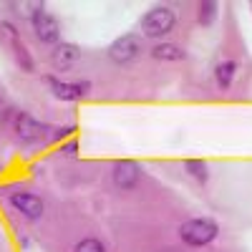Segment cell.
I'll list each match as a JSON object with an SVG mask.
<instances>
[{
    "instance_id": "1",
    "label": "cell",
    "mask_w": 252,
    "mask_h": 252,
    "mask_svg": "<svg viewBox=\"0 0 252 252\" xmlns=\"http://www.w3.org/2000/svg\"><path fill=\"white\" fill-rule=\"evenodd\" d=\"M220 235V224L215 220H207V217H194V220H187L179 227V237L184 245L189 247H204L209 242H215Z\"/></svg>"
},
{
    "instance_id": "5",
    "label": "cell",
    "mask_w": 252,
    "mask_h": 252,
    "mask_svg": "<svg viewBox=\"0 0 252 252\" xmlns=\"http://www.w3.org/2000/svg\"><path fill=\"white\" fill-rule=\"evenodd\" d=\"M15 134H18L20 141L33 144V141H40V139L48 136V126L40 124L38 119H33L31 114L20 111V114L15 116Z\"/></svg>"
},
{
    "instance_id": "15",
    "label": "cell",
    "mask_w": 252,
    "mask_h": 252,
    "mask_svg": "<svg viewBox=\"0 0 252 252\" xmlns=\"http://www.w3.org/2000/svg\"><path fill=\"white\" fill-rule=\"evenodd\" d=\"M15 43V56H18V61H20V66H23L26 71H33V61H31V56H28V51H26V46L20 43V40L15 38L13 40Z\"/></svg>"
},
{
    "instance_id": "3",
    "label": "cell",
    "mask_w": 252,
    "mask_h": 252,
    "mask_svg": "<svg viewBox=\"0 0 252 252\" xmlns=\"http://www.w3.org/2000/svg\"><path fill=\"white\" fill-rule=\"evenodd\" d=\"M139 53H141V38L134 35V33H126V35L116 38L114 43H111V48H109V58L114 63H121V66L136 61Z\"/></svg>"
},
{
    "instance_id": "13",
    "label": "cell",
    "mask_w": 252,
    "mask_h": 252,
    "mask_svg": "<svg viewBox=\"0 0 252 252\" xmlns=\"http://www.w3.org/2000/svg\"><path fill=\"white\" fill-rule=\"evenodd\" d=\"M73 252H106V245H103L98 237H86L73 247Z\"/></svg>"
},
{
    "instance_id": "12",
    "label": "cell",
    "mask_w": 252,
    "mask_h": 252,
    "mask_svg": "<svg viewBox=\"0 0 252 252\" xmlns=\"http://www.w3.org/2000/svg\"><path fill=\"white\" fill-rule=\"evenodd\" d=\"M184 169L192 174L197 182H202V184L209 179V166H207V161H202V159H187V161H184Z\"/></svg>"
},
{
    "instance_id": "4",
    "label": "cell",
    "mask_w": 252,
    "mask_h": 252,
    "mask_svg": "<svg viewBox=\"0 0 252 252\" xmlns=\"http://www.w3.org/2000/svg\"><path fill=\"white\" fill-rule=\"evenodd\" d=\"M33 28H35V35L43 40V43H58V38H61V26H58V20L43 8V5H38L33 10Z\"/></svg>"
},
{
    "instance_id": "6",
    "label": "cell",
    "mask_w": 252,
    "mask_h": 252,
    "mask_svg": "<svg viewBox=\"0 0 252 252\" xmlns=\"http://www.w3.org/2000/svg\"><path fill=\"white\" fill-rule=\"evenodd\" d=\"M46 83H48V89L56 98L61 101H78L81 96H86L89 94V83L86 81H81V83H66V81H61L56 76H46Z\"/></svg>"
},
{
    "instance_id": "2",
    "label": "cell",
    "mask_w": 252,
    "mask_h": 252,
    "mask_svg": "<svg viewBox=\"0 0 252 252\" xmlns=\"http://www.w3.org/2000/svg\"><path fill=\"white\" fill-rule=\"evenodd\" d=\"M141 31L144 35H149V38H161L166 35L174 26H177V13L172 8H166V5H157L152 10H146L141 15Z\"/></svg>"
},
{
    "instance_id": "11",
    "label": "cell",
    "mask_w": 252,
    "mask_h": 252,
    "mask_svg": "<svg viewBox=\"0 0 252 252\" xmlns=\"http://www.w3.org/2000/svg\"><path fill=\"white\" fill-rule=\"evenodd\" d=\"M152 56L157 61H182L184 58V51L179 46H174V43H159V46L152 48Z\"/></svg>"
},
{
    "instance_id": "10",
    "label": "cell",
    "mask_w": 252,
    "mask_h": 252,
    "mask_svg": "<svg viewBox=\"0 0 252 252\" xmlns=\"http://www.w3.org/2000/svg\"><path fill=\"white\" fill-rule=\"evenodd\" d=\"M235 76H237V63L235 61H222L220 66L215 68V78L222 89H229L235 83Z\"/></svg>"
},
{
    "instance_id": "7",
    "label": "cell",
    "mask_w": 252,
    "mask_h": 252,
    "mask_svg": "<svg viewBox=\"0 0 252 252\" xmlns=\"http://www.w3.org/2000/svg\"><path fill=\"white\" fill-rule=\"evenodd\" d=\"M10 204L26 220H40V215H43V199H40L38 194H33V192H13Z\"/></svg>"
},
{
    "instance_id": "16",
    "label": "cell",
    "mask_w": 252,
    "mask_h": 252,
    "mask_svg": "<svg viewBox=\"0 0 252 252\" xmlns=\"http://www.w3.org/2000/svg\"><path fill=\"white\" fill-rule=\"evenodd\" d=\"M5 109H8V103H5V101H0V116H3V111H5Z\"/></svg>"
},
{
    "instance_id": "8",
    "label": "cell",
    "mask_w": 252,
    "mask_h": 252,
    "mask_svg": "<svg viewBox=\"0 0 252 252\" xmlns=\"http://www.w3.org/2000/svg\"><path fill=\"white\" fill-rule=\"evenodd\" d=\"M141 179V166L136 161H116L114 164V184L119 189H134Z\"/></svg>"
},
{
    "instance_id": "9",
    "label": "cell",
    "mask_w": 252,
    "mask_h": 252,
    "mask_svg": "<svg viewBox=\"0 0 252 252\" xmlns=\"http://www.w3.org/2000/svg\"><path fill=\"white\" fill-rule=\"evenodd\" d=\"M81 58V51H78V46H73V43H58L53 46V51H51V61H53V66L58 68V71H66V68H71L73 63Z\"/></svg>"
},
{
    "instance_id": "14",
    "label": "cell",
    "mask_w": 252,
    "mask_h": 252,
    "mask_svg": "<svg viewBox=\"0 0 252 252\" xmlns=\"http://www.w3.org/2000/svg\"><path fill=\"white\" fill-rule=\"evenodd\" d=\"M217 18V3H202L199 5V23L202 26H212Z\"/></svg>"
}]
</instances>
